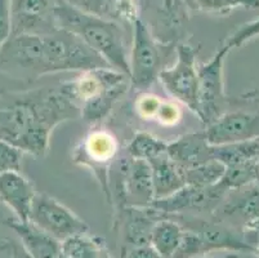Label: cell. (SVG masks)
I'll return each instance as SVG.
<instances>
[{"instance_id": "31", "label": "cell", "mask_w": 259, "mask_h": 258, "mask_svg": "<svg viewBox=\"0 0 259 258\" xmlns=\"http://www.w3.org/2000/svg\"><path fill=\"white\" fill-rule=\"evenodd\" d=\"M12 35L11 0H0V48Z\"/></svg>"}, {"instance_id": "22", "label": "cell", "mask_w": 259, "mask_h": 258, "mask_svg": "<svg viewBox=\"0 0 259 258\" xmlns=\"http://www.w3.org/2000/svg\"><path fill=\"white\" fill-rule=\"evenodd\" d=\"M61 254L66 258H112L105 241L89 233L63 240L61 243Z\"/></svg>"}, {"instance_id": "32", "label": "cell", "mask_w": 259, "mask_h": 258, "mask_svg": "<svg viewBox=\"0 0 259 258\" xmlns=\"http://www.w3.org/2000/svg\"><path fill=\"white\" fill-rule=\"evenodd\" d=\"M121 258H162L151 245L131 248L122 250Z\"/></svg>"}, {"instance_id": "39", "label": "cell", "mask_w": 259, "mask_h": 258, "mask_svg": "<svg viewBox=\"0 0 259 258\" xmlns=\"http://www.w3.org/2000/svg\"><path fill=\"white\" fill-rule=\"evenodd\" d=\"M12 258H20V257H12Z\"/></svg>"}, {"instance_id": "13", "label": "cell", "mask_w": 259, "mask_h": 258, "mask_svg": "<svg viewBox=\"0 0 259 258\" xmlns=\"http://www.w3.org/2000/svg\"><path fill=\"white\" fill-rule=\"evenodd\" d=\"M214 219L231 226L249 230L259 222V186L249 185L245 188L230 190L218 208L211 213Z\"/></svg>"}, {"instance_id": "8", "label": "cell", "mask_w": 259, "mask_h": 258, "mask_svg": "<svg viewBox=\"0 0 259 258\" xmlns=\"http://www.w3.org/2000/svg\"><path fill=\"white\" fill-rule=\"evenodd\" d=\"M133 47L129 58L131 66V85L137 89L148 88L156 79H159L162 70L161 47L151 35L147 26L136 18L133 21Z\"/></svg>"}, {"instance_id": "11", "label": "cell", "mask_w": 259, "mask_h": 258, "mask_svg": "<svg viewBox=\"0 0 259 258\" xmlns=\"http://www.w3.org/2000/svg\"><path fill=\"white\" fill-rule=\"evenodd\" d=\"M227 193L221 182L209 188L185 185L168 198L154 200L151 207L156 208L165 216L192 214L194 212H208L211 214L222 203Z\"/></svg>"}, {"instance_id": "29", "label": "cell", "mask_w": 259, "mask_h": 258, "mask_svg": "<svg viewBox=\"0 0 259 258\" xmlns=\"http://www.w3.org/2000/svg\"><path fill=\"white\" fill-rule=\"evenodd\" d=\"M161 102V97L156 94L141 93L134 102V108L143 120H155Z\"/></svg>"}, {"instance_id": "21", "label": "cell", "mask_w": 259, "mask_h": 258, "mask_svg": "<svg viewBox=\"0 0 259 258\" xmlns=\"http://www.w3.org/2000/svg\"><path fill=\"white\" fill-rule=\"evenodd\" d=\"M185 229L170 217H164L155 224L150 245L162 258H173L182 243Z\"/></svg>"}, {"instance_id": "3", "label": "cell", "mask_w": 259, "mask_h": 258, "mask_svg": "<svg viewBox=\"0 0 259 258\" xmlns=\"http://www.w3.org/2000/svg\"><path fill=\"white\" fill-rule=\"evenodd\" d=\"M230 49L222 44L206 63L197 66V89L195 111L208 127L227 113L231 98L226 93L223 65Z\"/></svg>"}, {"instance_id": "24", "label": "cell", "mask_w": 259, "mask_h": 258, "mask_svg": "<svg viewBox=\"0 0 259 258\" xmlns=\"http://www.w3.org/2000/svg\"><path fill=\"white\" fill-rule=\"evenodd\" d=\"M225 172L226 165L213 159L199 167L183 170V177H185L186 185H192L197 188H209L218 183L222 179Z\"/></svg>"}, {"instance_id": "12", "label": "cell", "mask_w": 259, "mask_h": 258, "mask_svg": "<svg viewBox=\"0 0 259 258\" xmlns=\"http://www.w3.org/2000/svg\"><path fill=\"white\" fill-rule=\"evenodd\" d=\"M210 145H227L259 139V108L227 111L206 127Z\"/></svg>"}, {"instance_id": "15", "label": "cell", "mask_w": 259, "mask_h": 258, "mask_svg": "<svg viewBox=\"0 0 259 258\" xmlns=\"http://www.w3.org/2000/svg\"><path fill=\"white\" fill-rule=\"evenodd\" d=\"M52 0H11L12 35L47 34L56 30Z\"/></svg>"}, {"instance_id": "7", "label": "cell", "mask_w": 259, "mask_h": 258, "mask_svg": "<svg viewBox=\"0 0 259 258\" xmlns=\"http://www.w3.org/2000/svg\"><path fill=\"white\" fill-rule=\"evenodd\" d=\"M29 222L62 243L66 239L89 233V226L71 209L44 193H36Z\"/></svg>"}, {"instance_id": "17", "label": "cell", "mask_w": 259, "mask_h": 258, "mask_svg": "<svg viewBox=\"0 0 259 258\" xmlns=\"http://www.w3.org/2000/svg\"><path fill=\"white\" fill-rule=\"evenodd\" d=\"M35 195L36 191L32 183L21 172L11 170L0 174V202L15 213L20 221H29Z\"/></svg>"}, {"instance_id": "35", "label": "cell", "mask_w": 259, "mask_h": 258, "mask_svg": "<svg viewBox=\"0 0 259 258\" xmlns=\"http://www.w3.org/2000/svg\"><path fill=\"white\" fill-rule=\"evenodd\" d=\"M254 185L259 186V156L254 163Z\"/></svg>"}, {"instance_id": "18", "label": "cell", "mask_w": 259, "mask_h": 258, "mask_svg": "<svg viewBox=\"0 0 259 258\" xmlns=\"http://www.w3.org/2000/svg\"><path fill=\"white\" fill-rule=\"evenodd\" d=\"M3 225L15 231L27 258H60L61 241L37 229L31 222L11 217L4 219Z\"/></svg>"}, {"instance_id": "27", "label": "cell", "mask_w": 259, "mask_h": 258, "mask_svg": "<svg viewBox=\"0 0 259 258\" xmlns=\"http://www.w3.org/2000/svg\"><path fill=\"white\" fill-rule=\"evenodd\" d=\"M259 36V17L255 18L253 21H249V22H245L242 25H240L236 30L231 32L228 35V38H226V40L223 42L226 47H227L230 51H232L234 48H240L244 44L249 43L250 40L255 39Z\"/></svg>"}, {"instance_id": "30", "label": "cell", "mask_w": 259, "mask_h": 258, "mask_svg": "<svg viewBox=\"0 0 259 258\" xmlns=\"http://www.w3.org/2000/svg\"><path fill=\"white\" fill-rule=\"evenodd\" d=\"M182 115L183 111L178 103L171 102V101H162L155 120L164 127H174L181 122Z\"/></svg>"}, {"instance_id": "9", "label": "cell", "mask_w": 259, "mask_h": 258, "mask_svg": "<svg viewBox=\"0 0 259 258\" xmlns=\"http://www.w3.org/2000/svg\"><path fill=\"white\" fill-rule=\"evenodd\" d=\"M200 47L187 42L176 46L177 60L169 68H162L159 80L169 94L185 103L190 110L195 111L197 89V61Z\"/></svg>"}, {"instance_id": "25", "label": "cell", "mask_w": 259, "mask_h": 258, "mask_svg": "<svg viewBox=\"0 0 259 258\" xmlns=\"http://www.w3.org/2000/svg\"><path fill=\"white\" fill-rule=\"evenodd\" d=\"M194 7L195 11L226 14L236 8H259V0H194Z\"/></svg>"}, {"instance_id": "19", "label": "cell", "mask_w": 259, "mask_h": 258, "mask_svg": "<svg viewBox=\"0 0 259 258\" xmlns=\"http://www.w3.org/2000/svg\"><path fill=\"white\" fill-rule=\"evenodd\" d=\"M152 172L155 200L170 196L186 185L183 172L168 154H161L154 159L148 160Z\"/></svg>"}, {"instance_id": "1", "label": "cell", "mask_w": 259, "mask_h": 258, "mask_svg": "<svg viewBox=\"0 0 259 258\" xmlns=\"http://www.w3.org/2000/svg\"><path fill=\"white\" fill-rule=\"evenodd\" d=\"M80 107L62 84L22 93L0 94V139L22 153L41 158L49 150L53 129L80 118Z\"/></svg>"}, {"instance_id": "16", "label": "cell", "mask_w": 259, "mask_h": 258, "mask_svg": "<svg viewBox=\"0 0 259 258\" xmlns=\"http://www.w3.org/2000/svg\"><path fill=\"white\" fill-rule=\"evenodd\" d=\"M166 154L182 172L214 159L213 145L209 143L205 131L191 132L169 142Z\"/></svg>"}, {"instance_id": "36", "label": "cell", "mask_w": 259, "mask_h": 258, "mask_svg": "<svg viewBox=\"0 0 259 258\" xmlns=\"http://www.w3.org/2000/svg\"><path fill=\"white\" fill-rule=\"evenodd\" d=\"M195 258H239V255L236 253H228V254L221 255V257H205V255H199V257Z\"/></svg>"}, {"instance_id": "28", "label": "cell", "mask_w": 259, "mask_h": 258, "mask_svg": "<svg viewBox=\"0 0 259 258\" xmlns=\"http://www.w3.org/2000/svg\"><path fill=\"white\" fill-rule=\"evenodd\" d=\"M22 151L9 142L0 139V174L17 170L21 172V162H22Z\"/></svg>"}, {"instance_id": "10", "label": "cell", "mask_w": 259, "mask_h": 258, "mask_svg": "<svg viewBox=\"0 0 259 258\" xmlns=\"http://www.w3.org/2000/svg\"><path fill=\"white\" fill-rule=\"evenodd\" d=\"M119 151L117 139L106 129H94L89 132L80 145L74 150V162L83 167L91 168L102 185V190L111 203L110 190V168Z\"/></svg>"}, {"instance_id": "26", "label": "cell", "mask_w": 259, "mask_h": 258, "mask_svg": "<svg viewBox=\"0 0 259 258\" xmlns=\"http://www.w3.org/2000/svg\"><path fill=\"white\" fill-rule=\"evenodd\" d=\"M66 2L88 13L108 20L120 17V0H66Z\"/></svg>"}, {"instance_id": "37", "label": "cell", "mask_w": 259, "mask_h": 258, "mask_svg": "<svg viewBox=\"0 0 259 258\" xmlns=\"http://www.w3.org/2000/svg\"><path fill=\"white\" fill-rule=\"evenodd\" d=\"M185 3L187 4V7L190 9H195V7H194V0H185Z\"/></svg>"}, {"instance_id": "5", "label": "cell", "mask_w": 259, "mask_h": 258, "mask_svg": "<svg viewBox=\"0 0 259 258\" xmlns=\"http://www.w3.org/2000/svg\"><path fill=\"white\" fill-rule=\"evenodd\" d=\"M0 72L22 80L43 77V34L11 35L0 48Z\"/></svg>"}, {"instance_id": "23", "label": "cell", "mask_w": 259, "mask_h": 258, "mask_svg": "<svg viewBox=\"0 0 259 258\" xmlns=\"http://www.w3.org/2000/svg\"><path fill=\"white\" fill-rule=\"evenodd\" d=\"M168 143L148 132H137L126 146V153L132 159L151 160L166 153Z\"/></svg>"}, {"instance_id": "2", "label": "cell", "mask_w": 259, "mask_h": 258, "mask_svg": "<svg viewBox=\"0 0 259 258\" xmlns=\"http://www.w3.org/2000/svg\"><path fill=\"white\" fill-rule=\"evenodd\" d=\"M54 27L79 38L114 70L131 75L124 31L114 20L100 17L58 0L53 6Z\"/></svg>"}, {"instance_id": "20", "label": "cell", "mask_w": 259, "mask_h": 258, "mask_svg": "<svg viewBox=\"0 0 259 258\" xmlns=\"http://www.w3.org/2000/svg\"><path fill=\"white\" fill-rule=\"evenodd\" d=\"M131 85V79L125 82L117 83L101 92L97 97L89 99L80 106V118L89 124H96L107 117L112 110L115 103L128 92Z\"/></svg>"}, {"instance_id": "33", "label": "cell", "mask_w": 259, "mask_h": 258, "mask_svg": "<svg viewBox=\"0 0 259 258\" xmlns=\"http://www.w3.org/2000/svg\"><path fill=\"white\" fill-rule=\"evenodd\" d=\"M120 17L131 21L132 23L137 18L133 0H120Z\"/></svg>"}, {"instance_id": "38", "label": "cell", "mask_w": 259, "mask_h": 258, "mask_svg": "<svg viewBox=\"0 0 259 258\" xmlns=\"http://www.w3.org/2000/svg\"><path fill=\"white\" fill-rule=\"evenodd\" d=\"M254 254L259 258V240L256 241V245H254Z\"/></svg>"}, {"instance_id": "34", "label": "cell", "mask_w": 259, "mask_h": 258, "mask_svg": "<svg viewBox=\"0 0 259 258\" xmlns=\"http://www.w3.org/2000/svg\"><path fill=\"white\" fill-rule=\"evenodd\" d=\"M12 248H13V245H12L11 241L8 239L3 238V236H0V253L7 252V250L12 249Z\"/></svg>"}, {"instance_id": "4", "label": "cell", "mask_w": 259, "mask_h": 258, "mask_svg": "<svg viewBox=\"0 0 259 258\" xmlns=\"http://www.w3.org/2000/svg\"><path fill=\"white\" fill-rule=\"evenodd\" d=\"M141 21L162 46L176 47L185 42L188 11L185 0H140Z\"/></svg>"}, {"instance_id": "14", "label": "cell", "mask_w": 259, "mask_h": 258, "mask_svg": "<svg viewBox=\"0 0 259 258\" xmlns=\"http://www.w3.org/2000/svg\"><path fill=\"white\" fill-rule=\"evenodd\" d=\"M166 217L154 207H122L115 212L114 227L120 231L124 250L150 245L155 224Z\"/></svg>"}, {"instance_id": "6", "label": "cell", "mask_w": 259, "mask_h": 258, "mask_svg": "<svg viewBox=\"0 0 259 258\" xmlns=\"http://www.w3.org/2000/svg\"><path fill=\"white\" fill-rule=\"evenodd\" d=\"M177 221L183 229L197 236L201 254L213 250H228L231 253H254V245L245 240L244 231L225 222L206 221L194 214H170L166 216Z\"/></svg>"}]
</instances>
